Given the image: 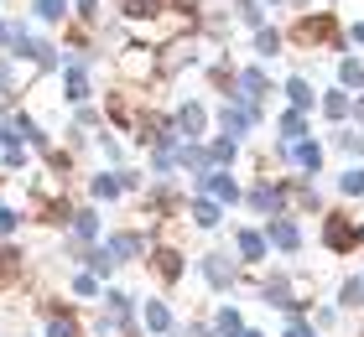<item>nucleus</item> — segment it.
I'll use <instances>...</instances> for the list:
<instances>
[{"mask_svg": "<svg viewBox=\"0 0 364 337\" xmlns=\"http://www.w3.org/2000/svg\"><path fill=\"white\" fill-rule=\"evenodd\" d=\"M198 275L208 280V291H235L240 285V275H245V265L235 260V255H224V249H208V255H198Z\"/></svg>", "mask_w": 364, "mask_h": 337, "instance_id": "1", "label": "nucleus"}, {"mask_svg": "<svg viewBox=\"0 0 364 337\" xmlns=\"http://www.w3.org/2000/svg\"><path fill=\"white\" fill-rule=\"evenodd\" d=\"M240 202H245L250 213H260V218H281V213H287V202H291V182H271V177H260Z\"/></svg>", "mask_w": 364, "mask_h": 337, "instance_id": "2", "label": "nucleus"}, {"mask_svg": "<svg viewBox=\"0 0 364 337\" xmlns=\"http://www.w3.org/2000/svg\"><path fill=\"white\" fill-rule=\"evenodd\" d=\"M291 37L302 42V47H343V31H338V21H333V11H307L302 21L291 26Z\"/></svg>", "mask_w": 364, "mask_h": 337, "instance_id": "3", "label": "nucleus"}, {"mask_svg": "<svg viewBox=\"0 0 364 337\" xmlns=\"http://www.w3.org/2000/svg\"><path fill=\"white\" fill-rule=\"evenodd\" d=\"M266 244H271V255H302V223H296L291 213H281V218H266Z\"/></svg>", "mask_w": 364, "mask_h": 337, "instance_id": "4", "label": "nucleus"}, {"mask_svg": "<svg viewBox=\"0 0 364 337\" xmlns=\"http://www.w3.org/2000/svg\"><path fill=\"white\" fill-rule=\"evenodd\" d=\"M193 192H203V197H213V202H224V208H235V202L245 197V187L224 172V166H208L203 177H193Z\"/></svg>", "mask_w": 364, "mask_h": 337, "instance_id": "5", "label": "nucleus"}, {"mask_svg": "<svg viewBox=\"0 0 364 337\" xmlns=\"http://www.w3.org/2000/svg\"><path fill=\"white\" fill-rule=\"evenodd\" d=\"M323 249L328 255H354L359 249V239H354V218L349 213H323Z\"/></svg>", "mask_w": 364, "mask_h": 337, "instance_id": "6", "label": "nucleus"}, {"mask_svg": "<svg viewBox=\"0 0 364 337\" xmlns=\"http://www.w3.org/2000/svg\"><path fill=\"white\" fill-rule=\"evenodd\" d=\"M235 260H240L245 270L266 265V260H271V244H266V233H260V228H235Z\"/></svg>", "mask_w": 364, "mask_h": 337, "instance_id": "7", "label": "nucleus"}, {"mask_svg": "<svg viewBox=\"0 0 364 337\" xmlns=\"http://www.w3.org/2000/svg\"><path fill=\"white\" fill-rule=\"evenodd\" d=\"M105 249H109V255L120 260V265H130V260H141L146 249H151V239H146L141 228H114L109 239H105Z\"/></svg>", "mask_w": 364, "mask_h": 337, "instance_id": "8", "label": "nucleus"}, {"mask_svg": "<svg viewBox=\"0 0 364 337\" xmlns=\"http://www.w3.org/2000/svg\"><path fill=\"white\" fill-rule=\"evenodd\" d=\"M146 255H151V265H156L161 285H177V280H182V270H188V255H182L177 244H151Z\"/></svg>", "mask_w": 364, "mask_h": 337, "instance_id": "9", "label": "nucleus"}, {"mask_svg": "<svg viewBox=\"0 0 364 337\" xmlns=\"http://www.w3.org/2000/svg\"><path fill=\"white\" fill-rule=\"evenodd\" d=\"M47 337H84V322L73 316V306L47 301Z\"/></svg>", "mask_w": 364, "mask_h": 337, "instance_id": "10", "label": "nucleus"}, {"mask_svg": "<svg viewBox=\"0 0 364 337\" xmlns=\"http://www.w3.org/2000/svg\"><path fill=\"white\" fill-rule=\"evenodd\" d=\"M255 120H260V109H250V104H245V99H229V104L219 109V125H224L229 135H235V140H240V135L250 130Z\"/></svg>", "mask_w": 364, "mask_h": 337, "instance_id": "11", "label": "nucleus"}, {"mask_svg": "<svg viewBox=\"0 0 364 337\" xmlns=\"http://www.w3.org/2000/svg\"><path fill=\"white\" fill-rule=\"evenodd\" d=\"M188 218H193V228H219V223H224V202L193 192V197H188Z\"/></svg>", "mask_w": 364, "mask_h": 337, "instance_id": "12", "label": "nucleus"}, {"mask_svg": "<svg viewBox=\"0 0 364 337\" xmlns=\"http://www.w3.org/2000/svg\"><path fill=\"white\" fill-rule=\"evenodd\" d=\"M141 327L151 332V337H167V332H172V306H167L161 296H151V301L141 306Z\"/></svg>", "mask_w": 364, "mask_h": 337, "instance_id": "13", "label": "nucleus"}, {"mask_svg": "<svg viewBox=\"0 0 364 337\" xmlns=\"http://www.w3.org/2000/svg\"><path fill=\"white\" fill-rule=\"evenodd\" d=\"M172 130L182 135V140H198V135L208 130V109H203V104H182L177 120H172Z\"/></svg>", "mask_w": 364, "mask_h": 337, "instance_id": "14", "label": "nucleus"}, {"mask_svg": "<svg viewBox=\"0 0 364 337\" xmlns=\"http://www.w3.org/2000/svg\"><path fill=\"white\" fill-rule=\"evenodd\" d=\"M63 99H68V104H84V99H89V73H84V62H68V67H63Z\"/></svg>", "mask_w": 364, "mask_h": 337, "instance_id": "15", "label": "nucleus"}, {"mask_svg": "<svg viewBox=\"0 0 364 337\" xmlns=\"http://www.w3.org/2000/svg\"><path fill=\"white\" fill-rule=\"evenodd\" d=\"M84 265H89V275H94V280H109L114 270H120V260H114L105 244H89V249H84Z\"/></svg>", "mask_w": 364, "mask_h": 337, "instance_id": "16", "label": "nucleus"}, {"mask_svg": "<svg viewBox=\"0 0 364 337\" xmlns=\"http://www.w3.org/2000/svg\"><path fill=\"white\" fill-rule=\"evenodd\" d=\"M177 208H182V197L167 187V182H161L156 192H146V213H151V218H172Z\"/></svg>", "mask_w": 364, "mask_h": 337, "instance_id": "17", "label": "nucleus"}, {"mask_svg": "<svg viewBox=\"0 0 364 337\" xmlns=\"http://www.w3.org/2000/svg\"><path fill=\"white\" fill-rule=\"evenodd\" d=\"M276 130H281V145H296V140H307V114L302 109H287L276 120Z\"/></svg>", "mask_w": 364, "mask_h": 337, "instance_id": "18", "label": "nucleus"}, {"mask_svg": "<svg viewBox=\"0 0 364 337\" xmlns=\"http://www.w3.org/2000/svg\"><path fill=\"white\" fill-rule=\"evenodd\" d=\"M105 311L109 316H120V322H130V316H136V301H130V291H120V285H105Z\"/></svg>", "mask_w": 364, "mask_h": 337, "instance_id": "19", "label": "nucleus"}, {"mask_svg": "<svg viewBox=\"0 0 364 337\" xmlns=\"http://www.w3.org/2000/svg\"><path fill=\"white\" fill-rule=\"evenodd\" d=\"M333 306H338V311H354V306H364V275H343L338 296H333Z\"/></svg>", "mask_w": 364, "mask_h": 337, "instance_id": "20", "label": "nucleus"}, {"mask_svg": "<svg viewBox=\"0 0 364 337\" xmlns=\"http://www.w3.org/2000/svg\"><path fill=\"white\" fill-rule=\"evenodd\" d=\"M208 327H213V337H240L245 332V316H240V306H219Z\"/></svg>", "mask_w": 364, "mask_h": 337, "instance_id": "21", "label": "nucleus"}, {"mask_svg": "<svg viewBox=\"0 0 364 337\" xmlns=\"http://www.w3.org/2000/svg\"><path fill=\"white\" fill-rule=\"evenodd\" d=\"M287 99H291V109H312V104H318V89H312V83L307 78H287Z\"/></svg>", "mask_w": 364, "mask_h": 337, "instance_id": "22", "label": "nucleus"}, {"mask_svg": "<svg viewBox=\"0 0 364 337\" xmlns=\"http://www.w3.org/2000/svg\"><path fill=\"white\" fill-rule=\"evenodd\" d=\"M89 192H94V202H114L125 187H120V172H99L94 182H89Z\"/></svg>", "mask_w": 364, "mask_h": 337, "instance_id": "23", "label": "nucleus"}, {"mask_svg": "<svg viewBox=\"0 0 364 337\" xmlns=\"http://www.w3.org/2000/svg\"><path fill=\"white\" fill-rule=\"evenodd\" d=\"M203 150H208V161H213V166H224V172H229V161L240 156V140H235V135H219V140L203 145Z\"/></svg>", "mask_w": 364, "mask_h": 337, "instance_id": "24", "label": "nucleus"}, {"mask_svg": "<svg viewBox=\"0 0 364 337\" xmlns=\"http://www.w3.org/2000/svg\"><path fill=\"white\" fill-rule=\"evenodd\" d=\"M172 0H120V11L130 16V21H146V16H161Z\"/></svg>", "mask_w": 364, "mask_h": 337, "instance_id": "25", "label": "nucleus"}, {"mask_svg": "<svg viewBox=\"0 0 364 337\" xmlns=\"http://www.w3.org/2000/svg\"><path fill=\"white\" fill-rule=\"evenodd\" d=\"M349 104H354V99L343 94V89H328V94H323V114H328L333 125H338V120H349Z\"/></svg>", "mask_w": 364, "mask_h": 337, "instance_id": "26", "label": "nucleus"}, {"mask_svg": "<svg viewBox=\"0 0 364 337\" xmlns=\"http://www.w3.org/2000/svg\"><path fill=\"white\" fill-rule=\"evenodd\" d=\"M281 47H287V37H281L276 26H260V31H255V53H260V57H281Z\"/></svg>", "mask_w": 364, "mask_h": 337, "instance_id": "27", "label": "nucleus"}, {"mask_svg": "<svg viewBox=\"0 0 364 337\" xmlns=\"http://www.w3.org/2000/svg\"><path fill=\"white\" fill-rule=\"evenodd\" d=\"M338 83H343V89H364V62L359 57H343L338 62Z\"/></svg>", "mask_w": 364, "mask_h": 337, "instance_id": "28", "label": "nucleus"}, {"mask_svg": "<svg viewBox=\"0 0 364 337\" xmlns=\"http://www.w3.org/2000/svg\"><path fill=\"white\" fill-rule=\"evenodd\" d=\"M99 291H105V280H94L89 270H78V275H73V296H84V301H94Z\"/></svg>", "mask_w": 364, "mask_h": 337, "instance_id": "29", "label": "nucleus"}, {"mask_svg": "<svg viewBox=\"0 0 364 337\" xmlns=\"http://www.w3.org/2000/svg\"><path fill=\"white\" fill-rule=\"evenodd\" d=\"M333 140H338V150H349V156H354V166L364 161V135H354V130H338Z\"/></svg>", "mask_w": 364, "mask_h": 337, "instance_id": "30", "label": "nucleus"}, {"mask_svg": "<svg viewBox=\"0 0 364 337\" xmlns=\"http://www.w3.org/2000/svg\"><path fill=\"white\" fill-rule=\"evenodd\" d=\"M338 187H343V197H364V166H349L338 177Z\"/></svg>", "mask_w": 364, "mask_h": 337, "instance_id": "31", "label": "nucleus"}, {"mask_svg": "<svg viewBox=\"0 0 364 337\" xmlns=\"http://www.w3.org/2000/svg\"><path fill=\"white\" fill-rule=\"evenodd\" d=\"M240 21H245V26H255V31L266 26V11H260V0H240Z\"/></svg>", "mask_w": 364, "mask_h": 337, "instance_id": "32", "label": "nucleus"}, {"mask_svg": "<svg viewBox=\"0 0 364 337\" xmlns=\"http://www.w3.org/2000/svg\"><path fill=\"white\" fill-rule=\"evenodd\" d=\"M37 16L42 21H63V16H68V0H37Z\"/></svg>", "mask_w": 364, "mask_h": 337, "instance_id": "33", "label": "nucleus"}, {"mask_svg": "<svg viewBox=\"0 0 364 337\" xmlns=\"http://www.w3.org/2000/svg\"><path fill=\"white\" fill-rule=\"evenodd\" d=\"M281 337H318V327H312L307 316H287V332Z\"/></svg>", "mask_w": 364, "mask_h": 337, "instance_id": "34", "label": "nucleus"}, {"mask_svg": "<svg viewBox=\"0 0 364 337\" xmlns=\"http://www.w3.org/2000/svg\"><path fill=\"white\" fill-rule=\"evenodd\" d=\"M16 228H21V213H16V208H6V202H0V239H11Z\"/></svg>", "mask_w": 364, "mask_h": 337, "instance_id": "35", "label": "nucleus"}, {"mask_svg": "<svg viewBox=\"0 0 364 337\" xmlns=\"http://www.w3.org/2000/svg\"><path fill=\"white\" fill-rule=\"evenodd\" d=\"M26 166V150L21 145H6V172H21Z\"/></svg>", "mask_w": 364, "mask_h": 337, "instance_id": "36", "label": "nucleus"}, {"mask_svg": "<svg viewBox=\"0 0 364 337\" xmlns=\"http://www.w3.org/2000/svg\"><path fill=\"white\" fill-rule=\"evenodd\" d=\"M78 21H99V0H78Z\"/></svg>", "mask_w": 364, "mask_h": 337, "instance_id": "37", "label": "nucleus"}, {"mask_svg": "<svg viewBox=\"0 0 364 337\" xmlns=\"http://www.w3.org/2000/svg\"><path fill=\"white\" fill-rule=\"evenodd\" d=\"M349 120H354V125L364 130V94H359V99H354V104H349Z\"/></svg>", "mask_w": 364, "mask_h": 337, "instance_id": "38", "label": "nucleus"}, {"mask_svg": "<svg viewBox=\"0 0 364 337\" xmlns=\"http://www.w3.org/2000/svg\"><path fill=\"white\" fill-rule=\"evenodd\" d=\"M349 42H354V47H359V53H364V21H359V26L349 31Z\"/></svg>", "mask_w": 364, "mask_h": 337, "instance_id": "39", "label": "nucleus"}, {"mask_svg": "<svg viewBox=\"0 0 364 337\" xmlns=\"http://www.w3.org/2000/svg\"><path fill=\"white\" fill-rule=\"evenodd\" d=\"M6 42H11V26H6V21H0V47H6Z\"/></svg>", "mask_w": 364, "mask_h": 337, "instance_id": "40", "label": "nucleus"}, {"mask_svg": "<svg viewBox=\"0 0 364 337\" xmlns=\"http://www.w3.org/2000/svg\"><path fill=\"white\" fill-rule=\"evenodd\" d=\"M240 337H266V332H260V327H245V332H240Z\"/></svg>", "mask_w": 364, "mask_h": 337, "instance_id": "41", "label": "nucleus"}, {"mask_svg": "<svg viewBox=\"0 0 364 337\" xmlns=\"http://www.w3.org/2000/svg\"><path fill=\"white\" fill-rule=\"evenodd\" d=\"M167 337H188V327H172V332H167Z\"/></svg>", "mask_w": 364, "mask_h": 337, "instance_id": "42", "label": "nucleus"}, {"mask_svg": "<svg viewBox=\"0 0 364 337\" xmlns=\"http://www.w3.org/2000/svg\"><path fill=\"white\" fill-rule=\"evenodd\" d=\"M271 6H287V0H271Z\"/></svg>", "mask_w": 364, "mask_h": 337, "instance_id": "43", "label": "nucleus"}]
</instances>
